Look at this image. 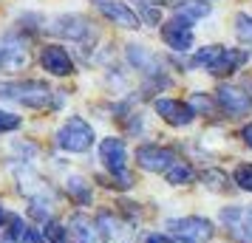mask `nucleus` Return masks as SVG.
Returning <instances> with one entry per match:
<instances>
[{"label":"nucleus","instance_id":"20","mask_svg":"<svg viewBox=\"0 0 252 243\" xmlns=\"http://www.w3.org/2000/svg\"><path fill=\"white\" fill-rule=\"evenodd\" d=\"M12 235H14V241H17V243H46L43 232H37V229H32V226H26L20 218H14Z\"/></svg>","mask_w":252,"mask_h":243},{"label":"nucleus","instance_id":"12","mask_svg":"<svg viewBox=\"0 0 252 243\" xmlns=\"http://www.w3.org/2000/svg\"><path fill=\"white\" fill-rule=\"evenodd\" d=\"M48 31L65 40H82L85 34H91V20H85L82 14H65V17H57Z\"/></svg>","mask_w":252,"mask_h":243},{"label":"nucleus","instance_id":"6","mask_svg":"<svg viewBox=\"0 0 252 243\" xmlns=\"http://www.w3.org/2000/svg\"><path fill=\"white\" fill-rule=\"evenodd\" d=\"M99 162L111 170V175H119V178H125L130 181V175H127V150H125V141L122 139H105L99 144Z\"/></svg>","mask_w":252,"mask_h":243},{"label":"nucleus","instance_id":"10","mask_svg":"<svg viewBox=\"0 0 252 243\" xmlns=\"http://www.w3.org/2000/svg\"><path fill=\"white\" fill-rule=\"evenodd\" d=\"M216 102L227 110L229 116H247L252 108V96L241 88H232V85H221L216 91Z\"/></svg>","mask_w":252,"mask_h":243},{"label":"nucleus","instance_id":"27","mask_svg":"<svg viewBox=\"0 0 252 243\" xmlns=\"http://www.w3.org/2000/svg\"><path fill=\"white\" fill-rule=\"evenodd\" d=\"M29 215H32L34 220H46L48 223V218H51V207H48V201L43 204V201L37 198L34 204H32V209H29Z\"/></svg>","mask_w":252,"mask_h":243},{"label":"nucleus","instance_id":"18","mask_svg":"<svg viewBox=\"0 0 252 243\" xmlns=\"http://www.w3.org/2000/svg\"><path fill=\"white\" fill-rule=\"evenodd\" d=\"M213 12V6L210 3H204V0H179V17H184V20H201V17H207V14Z\"/></svg>","mask_w":252,"mask_h":243},{"label":"nucleus","instance_id":"13","mask_svg":"<svg viewBox=\"0 0 252 243\" xmlns=\"http://www.w3.org/2000/svg\"><path fill=\"white\" fill-rule=\"evenodd\" d=\"M96 6H99V12L111 23L122 26V28H139V14L130 6H125V3H119V0H99Z\"/></svg>","mask_w":252,"mask_h":243},{"label":"nucleus","instance_id":"7","mask_svg":"<svg viewBox=\"0 0 252 243\" xmlns=\"http://www.w3.org/2000/svg\"><path fill=\"white\" fill-rule=\"evenodd\" d=\"M29 62V48L17 34L0 37V68L3 71H20Z\"/></svg>","mask_w":252,"mask_h":243},{"label":"nucleus","instance_id":"2","mask_svg":"<svg viewBox=\"0 0 252 243\" xmlns=\"http://www.w3.org/2000/svg\"><path fill=\"white\" fill-rule=\"evenodd\" d=\"M57 144L63 147V150H68V153H85V150H91V144H94V128L85 122V119H82V116H71V119H65V122L60 125Z\"/></svg>","mask_w":252,"mask_h":243},{"label":"nucleus","instance_id":"1","mask_svg":"<svg viewBox=\"0 0 252 243\" xmlns=\"http://www.w3.org/2000/svg\"><path fill=\"white\" fill-rule=\"evenodd\" d=\"M0 99L26 105V108H46L51 102V91H48L46 82H37V80L0 82Z\"/></svg>","mask_w":252,"mask_h":243},{"label":"nucleus","instance_id":"31","mask_svg":"<svg viewBox=\"0 0 252 243\" xmlns=\"http://www.w3.org/2000/svg\"><path fill=\"white\" fill-rule=\"evenodd\" d=\"M241 136H244V141H247V144L252 147V125H247V128L241 130Z\"/></svg>","mask_w":252,"mask_h":243},{"label":"nucleus","instance_id":"23","mask_svg":"<svg viewBox=\"0 0 252 243\" xmlns=\"http://www.w3.org/2000/svg\"><path fill=\"white\" fill-rule=\"evenodd\" d=\"M235 34H238L241 40L252 43V14H247V12L235 14Z\"/></svg>","mask_w":252,"mask_h":243},{"label":"nucleus","instance_id":"8","mask_svg":"<svg viewBox=\"0 0 252 243\" xmlns=\"http://www.w3.org/2000/svg\"><path fill=\"white\" fill-rule=\"evenodd\" d=\"M161 40L173 48V51H190L193 48V28H190V20L184 17H173L161 26Z\"/></svg>","mask_w":252,"mask_h":243},{"label":"nucleus","instance_id":"19","mask_svg":"<svg viewBox=\"0 0 252 243\" xmlns=\"http://www.w3.org/2000/svg\"><path fill=\"white\" fill-rule=\"evenodd\" d=\"M164 178H167V184H173V187H179V184H190L195 178V173H193V167L190 164H184V162H176L164 173Z\"/></svg>","mask_w":252,"mask_h":243},{"label":"nucleus","instance_id":"17","mask_svg":"<svg viewBox=\"0 0 252 243\" xmlns=\"http://www.w3.org/2000/svg\"><path fill=\"white\" fill-rule=\"evenodd\" d=\"M247 62V51H241V48H221V54H218V59L213 62V68H210V74H232V71L238 68V65H244Z\"/></svg>","mask_w":252,"mask_h":243},{"label":"nucleus","instance_id":"11","mask_svg":"<svg viewBox=\"0 0 252 243\" xmlns=\"http://www.w3.org/2000/svg\"><path fill=\"white\" fill-rule=\"evenodd\" d=\"M40 65L46 71H51L54 77H68L74 74V59L63 46H46L40 54Z\"/></svg>","mask_w":252,"mask_h":243},{"label":"nucleus","instance_id":"5","mask_svg":"<svg viewBox=\"0 0 252 243\" xmlns=\"http://www.w3.org/2000/svg\"><path fill=\"white\" fill-rule=\"evenodd\" d=\"M218 218H221L224 229H229V235H232L235 241H244V243H250V241H252V209H244V207H224Z\"/></svg>","mask_w":252,"mask_h":243},{"label":"nucleus","instance_id":"29","mask_svg":"<svg viewBox=\"0 0 252 243\" xmlns=\"http://www.w3.org/2000/svg\"><path fill=\"white\" fill-rule=\"evenodd\" d=\"M193 105L195 108H201V110H207V113H213V102H210L207 96H201V93H195L193 96Z\"/></svg>","mask_w":252,"mask_h":243},{"label":"nucleus","instance_id":"3","mask_svg":"<svg viewBox=\"0 0 252 243\" xmlns=\"http://www.w3.org/2000/svg\"><path fill=\"white\" fill-rule=\"evenodd\" d=\"M167 229L173 235H179L182 241H190V243H201V241H210L216 229L207 218H198V215H190V218H176V220H167Z\"/></svg>","mask_w":252,"mask_h":243},{"label":"nucleus","instance_id":"16","mask_svg":"<svg viewBox=\"0 0 252 243\" xmlns=\"http://www.w3.org/2000/svg\"><path fill=\"white\" fill-rule=\"evenodd\" d=\"M14 175H17V189H20L23 195H29V198H34V201H37L43 192H48L46 181H43V178H40L32 167H20Z\"/></svg>","mask_w":252,"mask_h":243},{"label":"nucleus","instance_id":"32","mask_svg":"<svg viewBox=\"0 0 252 243\" xmlns=\"http://www.w3.org/2000/svg\"><path fill=\"white\" fill-rule=\"evenodd\" d=\"M0 220H3V209H0Z\"/></svg>","mask_w":252,"mask_h":243},{"label":"nucleus","instance_id":"14","mask_svg":"<svg viewBox=\"0 0 252 243\" xmlns=\"http://www.w3.org/2000/svg\"><path fill=\"white\" fill-rule=\"evenodd\" d=\"M125 54H127V59H130V65H133V68L145 71V74H150V77L161 74V62L156 59V54L148 51L145 46H133V43H130V46L125 48Z\"/></svg>","mask_w":252,"mask_h":243},{"label":"nucleus","instance_id":"30","mask_svg":"<svg viewBox=\"0 0 252 243\" xmlns=\"http://www.w3.org/2000/svg\"><path fill=\"white\" fill-rule=\"evenodd\" d=\"M145 243H176V241H170L167 235H148V238H145Z\"/></svg>","mask_w":252,"mask_h":243},{"label":"nucleus","instance_id":"25","mask_svg":"<svg viewBox=\"0 0 252 243\" xmlns=\"http://www.w3.org/2000/svg\"><path fill=\"white\" fill-rule=\"evenodd\" d=\"M232 178H235V184H238L241 189L252 192V164H238L235 173H232Z\"/></svg>","mask_w":252,"mask_h":243},{"label":"nucleus","instance_id":"4","mask_svg":"<svg viewBox=\"0 0 252 243\" xmlns=\"http://www.w3.org/2000/svg\"><path fill=\"white\" fill-rule=\"evenodd\" d=\"M136 162H139V167H142V170H148V173H167L179 159H176V153H173L170 147L142 144V147L136 150Z\"/></svg>","mask_w":252,"mask_h":243},{"label":"nucleus","instance_id":"24","mask_svg":"<svg viewBox=\"0 0 252 243\" xmlns=\"http://www.w3.org/2000/svg\"><path fill=\"white\" fill-rule=\"evenodd\" d=\"M201 181H204L213 192H218V189L227 187V173H221V170H207V173H201Z\"/></svg>","mask_w":252,"mask_h":243},{"label":"nucleus","instance_id":"28","mask_svg":"<svg viewBox=\"0 0 252 243\" xmlns=\"http://www.w3.org/2000/svg\"><path fill=\"white\" fill-rule=\"evenodd\" d=\"M17 128H20V116L0 110V133H9V130H17Z\"/></svg>","mask_w":252,"mask_h":243},{"label":"nucleus","instance_id":"26","mask_svg":"<svg viewBox=\"0 0 252 243\" xmlns=\"http://www.w3.org/2000/svg\"><path fill=\"white\" fill-rule=\"evenodd\" d=\"M43 232H46V238H48L51 243H65V229L60 226L57 220H48Z\"/></svg>","mask_w":252,"mask_h":243},{"label":"nucleus","instance_id":"22","mask_svg":"<svg viewBox=\"0 0 252 243\" xmlns=\"http://www.w3.org/2000/svg\"><path fill=\"white\" fill-rule=\"evenodd\" d=\"M221 48H224V46H204L193 57V65H201V68L210 71V68H213V62L218 59V54H221Z\"/></svg>","mask_w":252,"mask_h":243},{"label":"nucleus","instance_id":"21","mask_svg":"<svg viewBox=\"0 0 252 243\" xmlns=\"http://www.w3.org/2000/svg\"><path fill=\"white\" fill-rule=\"evenodd\" d=\"M65 192H68L77 204H88V201H91V189L85 184V178H80V175H74V178L65 181Z\"/></svg>","mask_w":252,"mask_h":243},{"label":"nucleus","instance_id":"9","mask_svg":"<svg viewBox=\"0 0 252 243\" xmlns=\"http://www.w3.org/2000/svg\"><path fill=\"white\" fill-rule=\"evenodd\" d=\"M156 113L167 122V125H176V128H187L195 119V110L187 102H179V99H156L153 102Z\"/></svg>","mask_w":252,"mask_h":243},{"label":"nucleus","instance_id":"15","mask_svg":"<svg viewBox=\"0 0 252 243\" xmlns=\"http://www.w3.org/2000/svg\"><path fill=\"white\" fill-rule=\"evenodd\" d=\"M68 226H71V235L80 243H102L105 241V232H99V223L85 218V215H74Z\"/></svg>","mask_w":252,"mask_h":243}]
</instances>
